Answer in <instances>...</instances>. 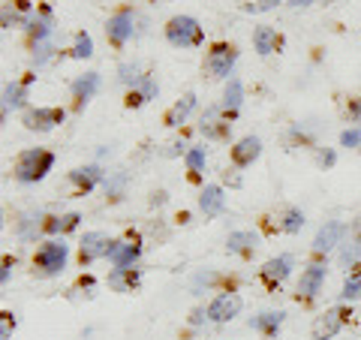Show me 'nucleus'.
<instances>
[{"mask_svg": "<svg viewBox=\"0 0 361 340\" xmlns=\"http://www.w3.org/2000/svg\"><path fill=\"white\" fill-rule=\"evenodd\" d=\"M51 166H54V154L51 151H45V148H27V151L18 154L13 175H16L18 184H37V181H42L45 175L51 172Z\"/></svg>", "mask_w": 361, "mask_h": 340, "instance_id": "obj_1", "label": "nucleus"}, {"mask_svg": "<svg viewBox=\"0 0 361 340\" xmlns=\"http://www.w3.org/2000/svg\"><path fill=\"white\" fill-rule=\"evenodd\" d=\"M66 259H70V247H66L61 238H49V241H42L37 256H33V274L37 277H58L66 268Z\"/></svg>", "mask_w": 361, "mask_h": 340, "instance_id": "obj_2", "label": "nucleus"}, {"mask_svg": "<svg viewBox=\"0 0 361 340\" xmlns=\"http://www.w3.org/2000/svg\"><path fill=\"white\" fill-rule=\"evenodd\" d=\"M166 40L175 49H199L205 42V30H202V25L193 16H175L166 25Z\"/></svg>", "mask_w": 361, "mask_h": 340, "instance_id": "obj_3", "label": "nucleus"}, {"mask_svg": "<svg viewBox=\"0 0 361 340\" xmlns=\"http://www.w3.org/2000/svg\"><path fill=\"white\" fill-rule=\"evenodd\" d=\"M118 250V241H111L109 235L103 232H85L82 238V247H78V259H82V265H90L97 262V259H111V253Z\"/></svg>", "mask_w": 361, "mask_h": 340, "instance_id": "obj_4", "label": "nucleus"}, {"mask_svg": "<svg viewBox=\"0 0 361 340\" xmlns=\"http://www.w3.org/2000/svg\"><path fill=\"white\" fill-rule=\"evenodd\" d=\"M235 61H238V49L232 42H217L208 54V73L214 78H229Z\"/></svg>", "mask_w": 361, "mask_h": 340, "instance_id": "obj_5", "label": "nucleus"}, {"mask_svg": "<svg viewBox=\"0 0 361 340\" xmlns=\"http://www.w3.org/2000/svg\"><path fill=\"white\" fill-rule=\"evenodd\" d=\"M63 118H66L63 109H27L21 123H25V130H30V133H49L58 127V123H63Z\"/></svg>", "mask_w": 361, "mask_h": 340, "instance_id": "obj_6", "label": "nucleus"}, {"mask_svg": "<svg viewBox=\"0 0 361 340\" xmlns=\"http://www.w3.org/2000/svg\"><path fill=\"white\" fill-rule=\"evenodd\" d=\"M241 304L244 301H241L238 292H220V296L208 304V320L211 322H229L241 313Z\"/></svg>", "mask_w": 361, "mask_h": 340, "instance_id": "obj_7", "label": "nucleus"}, {"mask_svg": "<svg viewBox=\"0 0 361 340\" xmlns=\"http://www.w3.org/2000/svg\"><path fill=\"white\" fill-rule=\"evenodd\" d=\"M223 115V106H211L205 115L199 118V130L205 139H214V142H220V139H229V133H232V123L229 121H220Z\"/></svg>", "mask_w": 361, "mask_h": 340, "instance_id": "obj_8", "label": "nucleus"}, {"mask_svg": "<svg viewBox=\"0 0 361 340\" xmlns=\"http://www.w3.org/2000/svg\"><path fill=\"white\" fill-rule=\"evenodd\" d=\"M133 25H135V13H130V9H121V13H115L106 21V37L115 45H123L133 37Z\"/></svg>", "mask_w": 361, "mask_h": 340, "instance_id": "obj_9", "label": "nucleus"}, {"mask_svg": "<svg viewBox=\"0 0 361 340\" xmlns=\"http://www.w3.org/2000/svg\"><path fill=\"white\" fill-rule=\"evenodd\" d=\"M259 274H262L265 286L277 289L280 283H283V280L292 274V256H274V259H268V262L259 268Z\"/></svg>", "mask_w": 361, "mask_h": 340, "instance_id": "obj_10", "label": "nucleus"}, {"mask_svg": "<svg viewBox=\"0 0 361 340\" xmlns=\"http://www.w3.org/2000/svg\"><path fill=\"white\" fill-rule=\"evenodd\" d=\"M343 322H346V310H343V308H331V310H325V313L319 316V320H316V325H313L316 340H331V337L343 328Z\"/></svg>", "mask_w": 361, "mask_h": 340, "instance_id": "obj_11", "label": "nucleus"}, {"mask_svg": "<svg viewBox=\"0 0 361 340\" xmlns=\"http://www.w3.org/2000/svg\"><path fill=\"white\" fill-rule=\"evenodd\" d=\"M325 283V265L313 262L301 271V280H298V298H316V292L322 289Z\"/></svg>", "mask_w": 361, "mask_h": 340, "instance_id": "obj_12", "label": "nucleus"}, {"mask_svg": "<svg viewBox=\"0 0 361 340\" xmlns=\"http://www.w3.org/2000/svg\"><path fill=\"white\" fill-rule=\"evenodd\" d=\"M259 154H262V142H259V135H244V139L232 148V163L238 169L253 166L259 160Z\"/></svg>", "mask_w": 361, "mask_h": 340, "instance_id": "obj_13", "label": "nucleus"}, {"mask_svg": "<svg viewBox=\"0 0 361 340\" xmlns=\"http://www.w3.org/2000/svg\"><path fill=\"white\" fill-rule=\"evenodd\" d=\"M341 238H343V226L337 223V220H329L325 226H319V232H316L313 250H316V253H329L331 247L341 244Z\"/></svg>", "mask_w": 361, "mask_h": 340, "instance_id": "obj_14", "label": "nucleus"}, {"mask_svg": "<svg viewBox=\"0 0 361 340\" xmlns=\"http://www.w3.org/2000/svg\"><path fill=\"white\" fill-rule=\"evenodd\" d=\"M70 181L78 187V193H90L99 181H103V169H99L97 163H87V166H78L70 172Z\"/></svg>", "mask_w": 361, "mask_h": 340, "instance_id": "obj_15", "label": "nucleus"}, {"mask_svg": "<svg viewBox=\"0 0 361 340\" xmlns=\"http://www.w3.org/2000/svg\"><path fill=\"white\" fill-rule=\"evenodd\" d=\"M139 280H142V268H111V274H109V286L115 289V292H133L135 286H139Z\"/></svg>", "mask_w": 361, "mask_h": 340, "instance_id": "obj_16", "label": "nucleus"}, {"mask_svg": "<svg viewBox=\"0 0 361 340\" xmlns=\"http://www.w3.org/2000/svg\"><path fill=\"white\" fill-rule=\"evenodd\" d=\"M223 208H226L223 190L217 184H208L205 190H202V196H199V211L205 214V217H217V214H223Z\"/></svg>", "mask_w": 361, "mask_h": 340, "instance_id": "obj_17", "label": "nucleus"}, {"mask_svg": "<svg viewBox=\"0 0 361 340\" xmlns=\"http://www.w3.org/2000/svg\"><path fill=\"white\" fill-rule=\"evenodd\" d=\"M99 90V73H85V75H78L75 82H73V99H75V106L82 109L90 97H94Z\"/></svg>", "mask_w": 361, "mask_h": 340, "instance_id": "obj_18", "label": "nucleus"}, {"mask_svg": "<svg viewBox=\"0 0 361 340\" xmlns=\"http://www.w3.org/2000/svg\"><path fill=\"white\" fill-rule=\"evenodd\" d=\"M241 103H244V85L238 82V78H229L226 82V90H223V115L226 118H235L238 115V109H241Z\"/></svg>", "mask_w": 361, "mask_h": 340, "instance_id": "obj_19", "label": "nucleus"}, {"mask_svg": "<svg viewBox=\"0 0 361 340\" xmlns=\"http://www.w3.org/2000/svg\"><path fill=\"white\" fill-rule=\"evenodd\" d=\"M30 78H25V82H9L4 87V115H9V111H16V109H21V106L27 103V85H30Z\"/></svg>", "mask_w": 361, "mask_h": 340, "instance_id": "obj_20", "label": "nucleus"}, {"mask_svg": "<svg viewBox=\"0 0 361 340\" xmlns=\"http://www.w3.org/2000/svg\"><path fill=\"white\" fill-rule=\"evenodd\" d=\"M286 320V313L283 310H268V313H259L250 320V328H256V332H262L265 337H277L280 332V325H283Z\"/></svg>", "mask_w": 361, "mask_h": 340, "instance_id": "obj_21", "label": "nucleus"}, {"mask_svg": "<svg viewBox=\"0 0 361 340\" xmlns=\"http://www.w3.org/2000/svg\"><path fill=\"white\" fill-rule=\"evenodd\" d=\"M157 94H160V85H157L151 75H145L142 82L130 90L127 106H130V109H135V106H142V103H151V99H157Z\"/></svg>", "mask_w": 361, "mask_h": 340, "instance_id": "obj_22", "label": "nucleus"}, {"mask_svg": "<svg viewBox=\"0 0 361 340\" xmlns=\"http://www.w3.org/2000/svg\"><path fill=\"white\" fill-rule=\"evenodd\" d=\"M51 28H54V21H51V9H42L39 16H33L30 21H27V33H30V40L33 42H45L51 37Z\"/></svg>", "mask_w": 361, "mask_h": 340, "instance_id": "obj_23", "label": "nucleus"}, {"mask_svg": "<svg viewBox=\"0 0 361 340\" xmlns=\"http://www.w3.org/2000/svg\"><path fill=\"white\" fill-rule=\"evenodd\" d=\"M139 256H142V244H123L118 241V250L111 253V265L115 268H133L135 262H139Z\"/></svg>", "mask_w": 361, "mask_h": 340, "instance_id": "obj_24", "label": "nucleus"}, {"mask_svg": "<svg viewBox=\"0 0 361 340\" xmlns=\"http://www.w3.org/2000/svg\"><path fill=\"white\" fill-rule=\"evenodd\" d=\"M193 109H196V94H184L172 109H169L166 123H169V127H178V123H184L190 118V111H193Z\"/></svg>", "mask_w": 361, "mask_h": 340, "instance_id": "obj_25", "label": "nucleus"}, {"mask_svg": "<svg viewBox=\"0 0 361 340\" xmlns=\"http://www.w3.org/2000/svg\"><path fill=\"white\" fill-rule=\"evenodd\" d=\"M253 45H256V51L262 54V58H268V54L277 49V30L271 25H259L253 30Z\"/></svg>", "mask_w": 361, "mask_h": 340, "instance_id": "obj_26", "label": "nucleus"}, {"mask_svg": "<svg viewBox=\"0 0 361 340\" xmlns=\"http://www.w3.org/2000/svg\"><path fill=\"white\" fill-rule=\"evenodd\" d=\"M78 223H82V214H63V217H49V223H45V232L49 235H66V232H73L78 229Z\"/></svg>", "mask_w": 361, "mask_h": 340, "instance_id": "obj_27", "label": "nucleus"}, {"mask_svg": "<svg viewBox=\"0 0 361 340\" xmlns=\"http://www.w3.org/2000/svg\"><path fill=\"white\" fill-rule=\"evenodd\" d=\"M226 250L229 253H253L256 250V235L253 232H232L229 241H226Z\"/></svg>", "mask_w": 361, "mask_h": 340, "instance_id": "obj_28", "label": "nucleus"}, {"mask_svg": "<svg viewBox=\"0 0 361 340\" xmlns=\"http://www.w3.org/2000/svg\"><path fill=\"white\" fill-rule=\"evenodd\" d=\"M45 217H42V211H37V214H25V217L18 220V238H33L39 229H45V223H42Z\"/></svg>", "mask_w": 361, "mask_h": 340, "instance_id": "obj_29", "label": "nucleus"}, {"mask_svg": "<svg viewBox=\"0 0 361 340\" xmlns=\"http://www.w3.org/2000/svg\"><path fill=\"white\" fill-rule=\"evenodd\" d=\"M127 184H130V175L127 172H111L106 178V196L109 199H121L123 190H127Z\"/></svg>", "mask_w": 361, "mask_h": 340, "instance_id": "obj_30", "label": "nucleus"}, {"mask_svg": "<svg viewBox=\"0 0 361 340\" xmlns=\"http://www.w3.org/2000/svg\"><path fill=\"white\" fill-rule=\"evenodd\" d=\"M361 298V262L355 265V274H349L343 283V292H341V301H358Z\"/></svg>", "mask_w": 361, "mask_h": 340, "instance_id": "obj_31", "label": "nucleus"}, {"mask_svg": "<svg viewBox=\"0 0 361 340\" xmlns=\"http://www.w3.org/2000/svg\"><path fill=\"white\" fill-rule=\"evenodd\" d=\"M73 58L75 61H87L90 54H94V40H90V33H75V42H73Z\"/></svg>", "mask_w": 361, "mask_h": 340, "instance_id": "obj_32", "label": "nucleus"}, {"mask_svg": "<svg viewBox=\"0 0 361 340\" xmlns=\"http://www.w3.org/2000/svg\"><path fill=\"white\" fill-rule=\"evenodd\" d=\"M301 226H304V214H301L298 208H286L283 223H280V229H283L286 235H295V232H301Z\"/></svg>", "mask_w": 361, "mask_h": 340, "instance_id": "obj_33", "label": "nucleus"}, {"mask_svg": "<svg viewBox=\"0 0 361 340\" xmlns=\"http://www.w3.org/2000/svg\"><path fill=\"white\" fill-rule=\"evenodd\" d=\"M341 262H343V265H358V262H361V238H353V241L343 244Z\"/></svg>", "mask_w": 361, "mask_h": 340, "instance_id": "obj_34", "label": "nucleus"}, {"mask_svg": "<svg viewBox=\"0 0 361 340\" xmlns=\"http://www.w3.org/2000/svg\"><path fill=\"white\" fill-rule=\"evenodd\" d=\"M118 75H121V82H123V85H133V87H135V85H139L142 78H145V75H142V66H139V63H121Z\"/></svg>", "mask_w": 361, "mask_h": 340, "instance_id": "obj_35", "label": "nucleus"}, {"mask_svg": "<svg viewBox=\"0 0 361 340\" xmlns=\"http://www.w3.org/2000/svg\"><path fill=\"white\" fill-rule=\"evenodd\" d=\"M184 160H187V166H190V172H202V169H205L208 154H205V148H190V151L184 154Z\"/></svg>", "mask_w": 361, "mask_h": 340, "instance_id": "obj_36", "label": "nucleus"}, {"mask_svg": "<svg viewBox=\"0 0 361 340\" xmlns=\"http://www.w3.org/2000/svg\"><path fill=\"white\" fill-rule=\"evenodd\" d=\"M277 4H280V0H250V4H244L241 9L247 16H262V13H271Z\"/></svg>", "mask_w": 361, "mask_h": 340, "instance_id": "obj_37", "label": "nucleus"}, {"mask_svg": "<svg viewBox=\"0 0 361 340\" xmlns=\"http://www.w3.org/2000/svg\"><path fill=\"white\" fill-rule=\"evenodd\" d=\"M51 54H54V49H51L49 40H45V42H33V63H37V66H42L45 61H51Z\"/></svg>", "mask_w": 361, "mask_h": 340, "instance_id": "obj_38", "label": "nucleus"}, {"mask_svg": "<svg viewBox=\"0 0 361 340\" xmlns=\"http://www.w3.org/2000/svg\"><path fill=\"white\" fill-rule=\"evenodd\" d=\"M341 145H343V148H358V145H361V127L343 130L341 133Z\"/></svg>", "mask_w": 361, "mask_h": 340, "instance_id": "obj_39", "label": "nucleus"}, {"mask_svg": "<svg viewBox=\"0 0 361 340\" xmlns=\"http://www.w3.org/2000/svg\"><path fill=\"white\" fill-rule=\"evenodd\" d=\"M316 163H319L322 169H331V166L337 163V154H334L331 148H322L319 154H316Z\"/></svg>", "mask_w": 361, "mask_h": 340, "instance_id": "obj_40", "label": "nucleus"}, {"mask_svg": "<svg viewBox=\"0 0 361 340\" xmlns=\"http://www.w3.org/2000/svg\"><path fill=\"white\" fill-rule=\"evenodd\" d=\"M16 328V320H13V313H4V320H0V337L9 340V332Z\"/></svg>", "mask_w": 361, "mask_h": 340, "instance_id": "obj_41", "label": "nucleus"}, {"mask_svg": "<svg viewBox=\"0 0 361 340\" xmlns=\"http://www.w3.org/2000/svg\"><path fill=\"white\" fill-rule=\"evenodd\" d=\"M349 118L361 121V97L358 99H349Z\"/></svg>", "mask_w": 361, "mask_h": 340, "instance_id": "obj_42", "label": "nucleus"}, {"mask_svg": "<svg viewBox=\"0 0 361 340\" xmlns=\"http://www.w3.org/2000/svg\"><path fill=\"white\" fill-rule=\"evenodd\" d=\"M190 148H187V145H180V142H172V145H169V151H166V157H178V154H187Z\"/></svg>", "mask_w": 361, "mask_h": 340, "instance_id": "obj_43", "label": "nucleus"}, {"mask_svg": "<svg viewBox=\"0 0 361 340\" xmlns=\"http://www.w3.org/2000/svg\"><path fill=\"white\" fill-rule=\"evenodd\" d=\"M9 268H13V262H9V259H4V271H0V280H9Z\"/></svg>", "mask_w": 361, "mask_h": 340, "instance_id": "obj_44", "label": "nucleus"}, {"mask_svg": "<svg viewBox=\"0 0 361 340\" xmlns=\"http://www.w3.org/2000/svg\"><path fill=\"white\" fill-rule=\"evenodd\" d=\"M286 4H289V6H298V9H304V6H310L313 0H286Z\"/></svg>", "mask_w": 361, "mask_h": 340, "instance_id": "obj_45", "label": "nucleus"}, {"mask_svg": "<svg viewBox=\"0 0 361 340\" xmlns=\"http://www.w3.org/2000/svg\"><path fill=\"white\" fill-rule=\"evenodd\" d=\"M154 4H163V0H154Z\"/></svg>", "mask_w": 361, "mask_h": 340, "instance_id": "obj_46", "label": "nucleus"}]
</instances>
